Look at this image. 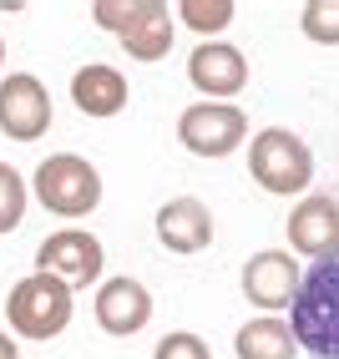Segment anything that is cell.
<instances>
[{
  "label": "cell",
  "mask_w": 339,
  "mask_h": 359,
  "mask_svg": "<svg viewBox=\"0 0 339 359\" xmlns=\"http://www.w3.org/2000/svg\"><path fill=\"white\" fill-rule=\"evenodd\" d=\"M0 66H6V41H0Z\"/></svg>",
  "instance_id": "obj_22"
},
{
  "label": "cell",
  "mask_w": 339,
  "mask_h": 359,
  "mask_svg": "<svg viewBox=\"0 0 339 359\" xmlns=\"http://www.w3.org/2000/svg\"><path fill=\"white\" fill-rule=\"evenodd\" d=\"M294 334L279 314H263V319H248L244 329L233 334V354L238 359H294Z\"/></svg>",
  "instance_id": "obj_14"
},
{
  "label": "cell",
  "mask_w": 339,
  "mask_h": 359,
  "mask_svg": "<svg viewBox=\"0 0 339 359\" xmlns=\"http://www.w3.org/2000/svg\"><path fill=\"white\" fill-rule=\"evenodd\" d=\"M157 243L167 253H203L213 243V212L198 198H173L157 208Z\"/></svg>",
  "instance_id": "obj_13"
},
{
  "label": "cell",
  "mask_w": 339,
  "mask_h": 359,
  "mask_svg": "<svg viewBox=\"0 0 339 359\" xmlns=\"http://www.w3.org/2000/svg\"><path fill=\"white\" fill-rule=\"evenodd\" d=\"M26 203H31L26 177H20L11 162H0V233H15L26 223Z\"/></svg>",
  "instance_id": "obj_17"
},
{
  "label": "cell",
  "mask_w": 339,
  "mask_h": 359,
  "mask_svg": "<svg viewBox=\"0 0 339 359\" xmlns=\"http://www.w3.org/2000/svg\"><path fill=\"white\" fill-rule=\"evenodd\" d=\"M31 193L46 212H56V218H86V212H96V203H102V172L77 152H56V157H46L36 167Z\"/></svg>",
  "instance_id": "obj_3"
},
{
  "label": "cell",
  "mask_w": 339,
  "mask_h": 359,
  "mask_svg": "<svg viewBox=\"0 0 339 359\" xmlns=\"http://www.w3.org/2000/svg\"><path fill=\"white\" fill-rule=\"evenodd\" d=\"M122 46H127L132 61H162L173 51V6L147 0V11H142V20L122 36Z\"/></svg>",
  "instance_id": "obj_15"
},
{
  "label": "cell",
  "mask_w": 339,
  "mask_h": 359,
  "mask_svg": "<svg viewBox=\"0 0 339 359\" xmlns=\"http://www.w3.org/2000/svg\"><path fill=\"white\" fill-rule=\"evenodd\" d=\"M178 142L192 157H233L248 142V116L233 102H192L178 116Z\"/></svg>",
  "instance_id": "obj_5"
},
{
  "label": "cell",
  "mask_w": 339,
  "mask_h": 359,
  "mask_svg": "<svg viewBox=\"0 0 339 359\" xmlns=\"http://www.w3.org/2000/svg\"><path fill=\"white\" fill-rule=\"evenodd\" d=\"M233 0H178V20L187 31H198L203 41H213L218 31H228L233 26Z\"/></svg>",
  "instance_id": "obj_16"
},
{
  "label": "cell",
  "mask_w": 339,
  "mask_h": 359,
  "mask_svg": "<svg viewBox=\"0 0 339 359\" xmlns=\"http://www.w3.org/2000/svg\"><path fill=\"white\" fill-rule=\"evenodd\" d=\"M152 359H213V349L198 339V334H187V329H173V334H162Z\"/></svg>",
  "instance_id": "obj_20"
},
{
  "label": "cell",
  "mask_w": 339,
  "mask_h": 359,
  "mask_svg": "<svg viewBox=\"0 0 339 359\" xmlns=\"http://www.w3.org/2000/svg\"><path fill=\"white\" fill-rule=\"evenodd\" d=\"M96 324L117 339H132L152 324V294L142 289L137 278H107L102 289H96V304H91Z\"/></svg>",
  "instance_id": "obj_11"
},
{
  "label": "cell",
  "mask_w": 339,
  "mask_h": 359,
  "mask_svg": "<svg viewBox=\"0 0 339 359\" xmlns=\"http://www.w3.org/2000/svg\"><path fill=\"white\" fill-rule=\"evenodd\" d=\"M248 172H253V182L263 193L294 198V193H309V182H314V152H309V142L299 132L269 127V132H258L253 147H248Z\"/></svg>",
  "instance_id": "obj_2"
},
{
  "label": "cell",
  "mask_w": 339,
  "mask_h": 359,
  "mask_svg": "<svg viewBox=\"0 0 339 359\" xmlns=\"http://www.w3.org/2000/svg\"><path fill=\"white\" fill-rule=\"evenodd\" d=\"M127 97H132L127 76L117 66H107V61H91V66H81L77 76H71V102H77V111H86L91 122L122 116L127 111Z\"/></svg>",
  "instance_id": "obj_12"
},
{
  "label": "cell",
  "mask_w": 339,
  "mask_h": 359,
  "mask_svg": "<svg viewBox=\"0 0 339 359\" xmlns=\"http://www.w3.org/2000/svg\"><path fill=\"white\" fill-rule=\"evenodd\" d=\"M299 31L314 46H339V0H309L299 11Z\"/></svg>",
  "instance_id": "obj_18"
},
{
  "label": "cell",
  "mask_w": 339,
  "mask_h": 359,
  "mask_svg": "<svg viewBox=\"0 0 339 359\" xmlns=\"http://www.w3.org/2000/svg\"><path fill=\"white\" fill-rule=\"evenodd\" d=\"M0 132L15 142H36L51 132V91L31 71H11L0 81Z\"/></svg>",
  "instance_id": "obj_7"
},
{
  "label": "cell",
  "mask_w": 339,
  "mask_h": 359,
  "mask_svg": "<svg viewBox=\"0 0 339 359\" xmlns=\"http://www.w3.org/2000/svg\"><path fill=\"white\" fill-rule=\"evenodd\" d=\"M71 309H77V299L51 273H31L6 294V319L20 339H56V334H66Z\"/></svg>",
  "instance_id": "obj_4"
},
{
  "label": "cell",
  "mask_w": 339,
  "mask_h": 359,
  "mask_svg": "<svg viewBox=\"0 0 339 359\" xmlns=\"http://www.w3.org/2000/svg\"><path fill=\"white\" fill-rule=\"evenodd\" d=\"M288 334L314 359H339V253L319 258L309 273H299L294 304H288Z\"/></svg>",
  "instance_id": "obj_1"
},
{
  "label": "cell",
  "mask_w": 339,
  "mask_h": 359,
  "mask_svg": "<svg viewBox=\"0 0 339 359\" xmlns=\"http://www.w3.org/2000/svg\"><path fill=\"white\" fill-rule=\"evenodd\" d=\"M0 359H20V354H15V339H11V334H0Z\"/></svg>",
  "instance_id": "obj_21"
},
{
  "label": "cell",
  "mask_w": 339,
  "mask_h": 359,
  "mask_svg": "<svg viewBox=\"0 0 339 359\" xmlns=\"http://www.w3.org/2000/svg\"><path fill=\"white\" fill-rule=\"evenodd\" d=\"M187 81L198 91H208V102H228L248 86V56L228 41H203L187 56Z\"/></svg>",
  "instance_id": "obj_10"
},
{
  "label": "cell",
  "mask_w": 339,
  "mask_h": 359,
  "mask_svg": "<svg viewBox=\"0 0 339 359\" xmlns=\"http://www.w3.org/2000/svg\"><path fill=\"white\" fill-rule=\"evenodd\" d=\"M238 283H244V299L253 309H263V314H279V309L294 304V289H299V263L294 253H279V248H263L244 263V273H238Z\"/></svg>",
  "instance_id": "obj_8"
},
{
  "label": "cell",
  "mask_w": 339,
  "mask_h": 359,
  "mask_svg": "<svg viewBox=\"0 0 339 359\" xmlns=\"http://www.w3.org/2000/svg\"><path fill=\"white\" fill-rule=\"evenodd\" d=\"M288 243L294 253H309L314 263L339 253V198L334 193H309L288 212Z\"/></svg>",
  "instance_id": "obj_9"
},
{
  "label": "cell",
  "mask_w": 339,
  "mask_h": 359,
  "mask_svg": "<svg viewBox=\"0 0 339 359\" xmlns=\"http://www.w3.org/2000/svg\"><path fill=\"white\" fill-rule=\"evenodd\" d=\"M102 263H107V248H102V238L86 233V228H61V233H51L36 248V273L61 278L66 289H86V283H96V278H102Z\"/></svg>",
  "instance_id": "obj_6"
},
{
  "label": "cell",
  "mask_w": 339,
  "mask_h": 359,
  "mask_svg": "<svg viewBox=\"0 0 339 359\" xmlns=\"http://www.w3.org/2000/svg\"><path fill=\"white\" fill-rule=\"evenodd\" d=\"M142 11H147V0H96L91 6V20L102 31H112V36H127L137 20H142Z\"/></svg>",
  "instance_id": "obj_19"
}]
</instances>
